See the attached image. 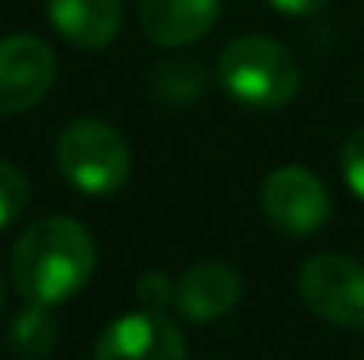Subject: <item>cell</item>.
I'll use <instances>...</instances> for the list:
<instances>
[{
    "label": "cell",
    "mask_w": 364,
    "mask_h": 360,
    "mask_svg": "<svg viewBox=\"0 0 364 360\" xmlns=\"http://www.w3.org/2000/svg\"><path fill=\"white\" fill-rule=\"evenodd\" d=\"M0 307H4V279H0Z\"/></svg>",
    "instance_id": "obj_17"
},
{
    "label": "cell",
    "mask_w": 364,
    "mask_h": 360,
    "mask_svg": "<svg viewBox=\"0 0 364 360\" xmlns=\"http://www.w3.org/2000/svg\"><path fill=\"white\" fill-rule=\"evenodd\" d=\"M149 92L156 103L170 107V110H181V107H191L198 103L213 78H209V67L198 60V57H188V53H166L159 57L152 67H149V78H145Z\"/></svg>",
    "instance_id": "obj_11"
},
{
    "label": "cell",
    "mask_w": 364,
    "mask_h": 360,
    "mask_svg": "<svg viewBox=\"0 0 364 360\" xmlns=\"http://www.w3.org/2000/svg\"><path fill=\"white\" fill-rule=\"evenodd\" d=\"M216 82L237 107L272 114L297 99L301 67L279 39L262 32H244L223 46L216 64Z\"/></svg>",
    "instance_id": "obj_2"
},
{
    "label": "cell",
    "mask_w": 364,
    "mask_h": 360,
    "mask_svg": "<svg viewBox=\"0 0 364 360\" xmlns=\"http://www.w3.org/2000/svg\"><path fill=\"white\" fill-rule=\"evenodd\" d=\"M276 11L283 14H294V18H308V14H318L322 7H329L333 0H269Z\"/></svg>",
    "instance_id": "obj_16"
},
{
    "label": "cell",
    "mask_w": 364,
    "mask_h": 360,
    "mask_svg": "<svg viewBox=\"0 0 364 360\" xmlns=\"http://www.w3.org/2000/svg\"><path fill=\"white\" fill-rule=\"evenodd\" d=\"M173 293H177V283L166 272H159V268L141 272L138 283H134V297H138V304L145 311H166L173 304Z\"/></svg>",
    "instance_id": "obj_14"
},
{
    "label": "cell",
    "mask_w": 364,
    "mask_h": 360,
    "mask_svg": "<svg viewBox=\"0 0 364 360\" xmlns=\"http://www.w3.org/2000/svg\"><path fill=\"white\" fill-rule=\"evenodd\" d=\"M53 159L60 177L89 198L117 195L131 173V148L124 134L114 124L96 117L71 120L57 138Z\"/></svg>",
    "instance_id": "obj_3"
},
{
    "label": "cell",
    "mask_w": 364,
    "mask_h": 360,
    "mask_svg": "<svg viewBox=\"0 0 364 360\" xmlns=\"http://www.w3.org/2000/svg\"><path fill=\"white\" fill-rule=\"evenodd\" d=\"M53 32L78 50H107L124 28L121 0H46Z\"/></svg>",
    "instance_id": "obj_10"
},
{
    "label": "cell",
    "mask_w": 364,
    "mask_h": 360,
    "mask_svg": "<svg viewBox=\"0 0 364 360\" xmlns=\"http://www.w3.org/2000/svg\"><path fill=\"white\" fill-rule=\"evenodd\" d=\"M241 276L237 268L223 265V261H198L191 265L181 279H177V293H173V307L195 322V325H209L227 318L237 304H241Z\"/></svg>",
    "instance_id": "obj_9"
},
{
    "label": "cell",
    "mask_w": 364,
    "mask_h": 360,
    "mask_svg": "<svg viewBox=\"0 0 364 360\" xmlns=\"http://www.w3.org/2000/svg\"><path fill=\"white\" fill-rule=\"evenodd\" d=\"M25 205H28V177L14 163L0 159V230H7L25 212Z\"/></svg>",
    "instance_id": "obj_13"
},
{
    "label": "cell",
    "mask_w": 364,
    "mask_h": 360,
    "mask_svg": "<svg viewBox=\"0 0 364 360\" xmlns=\"http://www.w3.org/2000/svg\"><path fill=\"white\" fill-rule=\"evenodd\" d=\"M57 82V53L32 32L0 39V117H18L39 107Z\"/></svg>",
    "instance_id": "obj_6"
},
{
    "label": "cell",
    "mask_w": 364,
    "mask_h": 360,
    "mask_svg": "<svg viewBox=\"0 0 364 360\" xmlns=\"http://www.w3.org/2000/svg\"><path fill=\"white\" fill-rule=\"evenodd\" d=\"M96 272V240L75 216H43L11 247V283L25 304H64Z\"/></svg>",
    "instance_id": "obj_1"
},
{
    "label": "cell",
    "mask_w": 364,
    "mask_h": 360,
    "mask_svg": "<svg viewBox=\"0 0 364 360\" xmlns=\"http://www.w3.org/2000/svg\"><path fill=\"white\" fill-rule=\"evenodd\" d=\"M301 300L336 329L364 332V265L350 254H311L297 276Z\"/></svg>",
    "instance_id": "obj_4"
},
{
    "label": "cell",
    "mask_w": 364,
    "mask_h": 360,
    "mask_svg": "<svg viewBox=\"0 0 364 360\" xmlns=\"http://www.w3.org/2000/svg\"><path fill=\"white\" fill-rule=\"evenodd\" d=\"M223 0H138V21L149 43L163 50L195 46L220 21Z\"/></svg>",
    "instance_id": "obj_8"
},
{
    "label": "cell",
    "mask_w": 364,
    "mask_h": 360,
    "mask_svg": "<svg viewBox=\"0 0 364 360\" xmlns=\"http://www.w3.org/2000/svg\"><path fill=\"white\" fill-rule=\"evenodd\" d=\"M60 325L46 304H28L7 329V347L18 360H46L57 350Z\"/></svg>",
    "instance_id": "obj_12"
},
{
    "label": "cell",
    "mask_w": 364,
    "mask_h": 360,
    "mask_svg": "<svg viewBox=\"0 0 364 360\" xmlns=\"http://www.w3.org/2000/svg\"><path fill=\"white\" fill-rule=\"evenodd\" d=\"M340 170H343V180L347 187L364 202V127H358L347 141H343V152H340Z\"/></svg>",
    "instance_id": "obj_15"
},
{
    "label": "cell",
    "mask_w": 364,
    "mask_h": 360,
    "mask_svg": "<svg viewBox=\"0 0 364 360\" xmlns=\"http://www.w3.org/2000/svg\"><path fill=\"white\" fill-rule=\"evenodd\" d=\"M262 216L287 237H315L333 219L329 187L304 166H276L258 191Z\"/></svg>",
    "instance_id": "obj_5"
},
{
    "label": "cell",
    "mask_w": 364,
    "mask_h": 360,
    "mask_svg": "<svg viewBox=\"0 0 364 360\" xmlns=\"http://www.w3.org/2000/svg\"><path fill=\"white\" fill-rule=\"evenodd\" d=\"M92 360H188V343L163 311L141 307L103 329Z\"/></svg>",
    "instance_id": "obj_7"
}]
</instances>
